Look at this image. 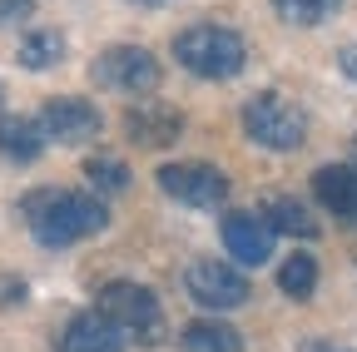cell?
Here are the masks:
<instances>
[{
	"label": "cell",
	"mask_w": 357,
	"mask_h": 352,
	"mask_svg": "<svg viewBox=\"0 0 357 352\" xmlns=\"http://www.w3.org/2000/svg\"><path fill=\"white\" fill-rule=\"evenodd\" d=\"M178 342H184V352H243L238 328L218 323V318H199V323H189Z\"/></svg>",
	"instance_id": "obj_15"
},
{
	"label": "cell",
	"mask_w": 357,
	"mask_h": 352,
	"mask_svg": "<svg viewBox=\"0 0 357 352\" xmlns=\"http://www.w3.org/2000/svg\"><path fill=\"white\" fill-rule=\"evenodd\" d=\"M174 60L199 79H234L248 65V45L229 25H189L174 35Z\"/></svg>",
	"instance_id": "obj_2"
},
{
	"label": "cell",
	"mask_w": 357,
	"mask_h": 352,
	"mask_svg": "<svg viewBox=\"0 0 357 352\" xmlns=\"http://www.w3.org/2000/svg\"><path fill=\"white\" fill-rule=\"evenodd\" d=\"M35 0H0V25H15V20H30Z\"/></svg>",
	"instance_id": "obj_21"
},
{
	"label": "cell",
	"mask_w": 357,
	"mask_h": 352,
	"mask_svg": "<svg viewBox=\"0 0 357 352\" xmlns=\"http://www.w3.org/2000/svg\"><path fill=\"white\" fill-rule=\"evenodd\" d=\"M0 154H6L10 164H35L45 154V135L35 119H0Z\"/></svg>",
	"instance_id": "obj_14"
},
{
	"label": "cell",
	"mask_w": 357,
	"mask_h": 352,
	"mask_svg": "<svg viewBox=\"0 0 357 352\" xmlns=\"http://www.w3.org/2000/svg\"><path fill=\"white\" fill-rule=\"evenodd\" d=\"M337 6L342 0H273L278 20H288V25H323Z\"/></svg>",
	"instance_id": "obj_19"
},
{
	"label": "cell",
	"mask_w": 357,
	"mask_h": 352,
	"mask_svg": "<svg viewBox=\"0 0 357 352\" xmlns=\"http://www.w3.org/2000/svg\"><path fill=\"white\" fill-rule=\"evenodd\" d=\"M60 352H129V337L100 313V307H89V313H75L65 323Z\"/></svg>",
	"instance_id": "obj_11"
},
{
	"label": "cell",
	"mask_w": 357,
	"mask_h": 352,
	"mask_svg": "<svg viewBox=\"0 0 357 352\" xmlns=\"http://www.w3.org/2000/svg\"><path fill=\"white\" fill-rule=\"evenodd\" d=\"M243 129H248L253 144L273 149V154H293V149H303V139H307L303 109H293V105H288L283 95H273V90H263V95H253V100L243 105Z\"/></svg>",
	"instance_id": "obj_4"
},
{
	"label": "cell",
	"mask_w": 357,
	"mask_h": 352,
	"mask_svg": "<svg viewBox=\"0 0 357 352\" xmlns=\"http://www.w3.org/2000/svg\"><path fill=\"white\" fill-rule=\"evenodd\" d=\"M278 288H283L293 303H307L312 288H318V258H312V253H293L283 268H278Z\"/></svg>",
	"instance_id": "obj_17"
},
{
	"label": "cell",
	"mask_w": 357,
	"mask_h": 352,
	"mask_svg": "<svg viewBox=\"0 0 357 352\" xmlns=\"http://www.w3.org/2000/svg\"><path fill=\"white\" fill-rule=\"evenodd\" d=\"M84 179H89V194H124L129 189V169L119 164V159H109V154H95L84 164Z\"/></svg>",
	"instance_id": "obj_18"
},
{
	"label": "cell",
	"mask_w": 357,
	"mask_h": 352,
	"mask_svg": "<svg viewBox=\"0 0 357 352\" xmlns=\"http://www.w3.org/2000/svg\"><path fill=\"white\" fill-rule=\"evenodd\" d=\"M129 6H144L149 10V6H164V0H129Z\"/></svg>",
	"instance_id": "obj_24"
},
{
	"label": "cell",
	"mask_w": 357,
	"mask_h": 352,
	"mask_svg": "<svg viewBox=\"0 0 357 352\" xmlns=\"http://www.w3.org/2000/svg\"><path fill=\"white\" fill-rule=\"evenodd\" d=\"M25 218H30V234L45 248H70L89 234L105 229V204L95 194H65V189H35L25 194Z\"/></svg>",
	"instance_id": "obj_1"
},
{
	"label": "cell",
	"mask_w": 357,
	"mask_h": 352,
	"mask_svg": "<svg viewBox=\"0 0 357 352\" xmlns=\"http://www.w3.org/2000/svg\"><path fill=\"white\" fill-rule=\"evenodd\" d=\"M223 248H229V258H238L243 268H263V263L273 258V229H268L258 213H229L223 218Z\"/></svg>",
	"instance_id": "obj_10"
},
{
	"label": "cell",
	"mask_w": 357,
	"mask_h": 352,
	"mask_svg": "<svg viewBox=\"0 0 357 352\" xmlns=\"http://www.w3.org/2000/svg\"><path fill=\"white\" fill-rule=\"evenodd\" d=\"M159 189L189 208H218L229 199V174L213 169V164H164L159 174Z\"/></svg>",
	"instance_id": "obj_7"
},
{
	"label": "cell",
	"mask_w": 357,
	"mask_h": 352,
	"mask_svg": "<svg viewBox=\"0 0 357 352\" xmlns=\"http://www.w3.org/2000/svg\"><path fill=\"white\" fill-rule=\"evenodd\" d=\"M312 194H318V204L333 218L357 224V169L352 164H323L318 174H312Z\"/></svg>",
	"instance_id": "obj_12"
},
{
	"label": "cell",
	"mask_w": 357,
	"mask_h": 352,
	"mask_svg": "<svg viewBox=\"0 0 357 352\" xmlns=\"http://www.w3.org/2000/svg\"><path fill=\"white\" fill-rule=\"evenodd\" d=\"M25 303V278H0V307H20Z\"/></svg>",
	"instance_id": "obj_20"
},
{
	"label": "cell",
	"mask_w": 357,
	"mask_h": 352,
	"mask_svg": "<svg viewBox=\"0 0 357 352\" xmlns=\"http://www.w3.org/2000/svg\"><path fill=\"white\" fill-rule=\"evenodd\" d=\"M89 75H95V84H105V90H119V95H134V100L159 90V60L144 45H109Z\"/></svg>",
	"instance_id": "obj_5"
},
{
	"label": "cell",
	"mask_w": 357,
	"mask_h": 352,
	"mask_svg": "<svg viewBox=\"0 0 357 352\" xmlns=\"http://www.w3.org/2000/svg\"><path fill=\"white\" fill-rule=\"evenodd\" d=\"M189 298L199 307H213V313H229V307L248 303V278L223 258H194L189 263Z\"/></svg>",
	"instance_id": "obj_6"
},
{
	"label": "cell",
	"mask_w": 357,
	"mask_h": 352,
	"mask_svg": "<svg viewBox=\"0 0 357 352\" xmlns=\"http://www.w3.org/2000/svg\"><path fill=\"white\" fill-rule=\"evenodd\" d=\"M40 135H45V144H89L100 135V109L89 105V100H75V95H55V100H45V109H40Z\"/></svg>",
	"instance_id": "obj_8"
},
{
	"label": "cell",
	"mask_w": 357,
	"mask_h": 352,
	"mask_svg": "<svg viewBox=\"0 0 357 352\" xmlns=\"http://www.w3.org/2000/svg\"><path fill=\"white\" fill-rule=\"evenodd\" d=\"M95 307H100V313H105L124 337L144 342V347L164 342V313H159L154 288H144V283H105Z\"/></svg>",
	"instance_id": "obj_3"
},
{
	"label": "cell",
	"mask_w": 357,
	"mask_h": 352,
	"mask_svg": "<svg viewBox=\"0 0 357 352\" xmlns=\"http://www.w3.org/2000/svg\"><path fill=\"white\" fill-rule=\"evenodd\" d=\"M124 135L134 144H144V149H169V144H178V135H184V114L159 105V100H139L124 114Z\"/></svg>",
	"instance_id": "obj_9"
},
{
	"label": "cell",
	"mask_w": 357,
	"mask_h": 352,
	"mask_svg": "<svg viewBox=\"0 0 357 352\" xmlns=\"http://www.w3.org/2000/svg\"><path fill=\"white\" fill-rule=\"evenodd\" d=\"M0 109H6V84H0Z\"/></svg>",
	"instance_id": "obj_25"
},
{
	"label": "cell",
	"mask_w": 357,
	"mask_h": 352,
	"mask_svg": "<svg viewBox=\"0 0 357 352\" xmlns=\"http://www.w3.org/2000/svg\"><path fill=\"white\" fill-rule=\"evenodd\" d=\"M337 70H342L347 79H357V45H342V50H337Z\"/></svg>",
	"instance_id": "obj_22"
},
{
	"label": "cell",
	"mask_w": 357,
	"mask_h": 352,
	"mask_svg": "<svg viewBox=\"0 0 357 352\" xmlns=\"http://www.w3.org/2000/svg\"><path fill=\"white\" fill-rule=\"evenodd\" d=\"M15 60H20L25 70H50V65H60V60H65V35H60V30H30V35L20 40Z\"/></svg>",
	"instance_id": "obj_16"
},
{
	"label": "cell",
	"mask_w": 357,
	"mask_h": 352,
	"mask_svg": "<svg viewBox=\"0 0 357 352\" xmlns=\"http://www.w3.org/2000/svg\"><path fill=\"white\" fill-rule=\"evenodd\" d=\"M307 352H342V347H328V342H307Z\"/></svg>",
	"instance_id": "obj_23"
},
{
	"label": "cell",
	"mask_w": 357,
	"mask_h": 352,
	"mask_svg": "<svg viewBox=\"0 0 357 352\" xmlns=\"http://www.w3.org/2000/svg\"><path fill=\"white\" fill-rule=\"evenodd\" d=\"M263 224L268 229H273V234H288V238H318L323 234V224H318V218H312L298 199H283V194H273V199H268L263 204Z\"/></svg>",
	"instance_id": "obj_13"
},
{
	"label": "cell",
	"mask_w": 357,
	"mask_h": 352,
	"mask_svg": "<svg viewBox=\"0 0 357 352\" xmlns=\"http://www.w3.org/2000/svg\"><path fill=\"white\" fill-rule=\"evenodd\" d=\"M352 149H357V135H352Z\"/></svg>",
	"instance_id": "obj_26"
}]
</instances>
